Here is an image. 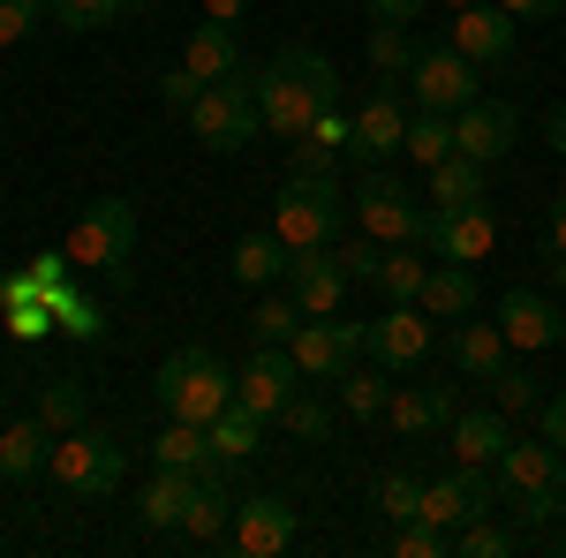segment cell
Instances as JSON below:
<instances>
[{
	"mask_svg": "<svg viewBox=\"0 0 566 558\" xmlns=\"http://www.w3.org/2000/svg\"><path fill=\"white\" fill-rule=\"evenodd\" d=\"M258 84V114L272 136H303L325 106H340V69L317 45H280L264 69H250Z\"/></svg>",
	"mask_w": 566,
	"mask_h": 558,
	"instance_id": "cell-1",
	"label": "cell"
},
{
	"mask_svg": "<svg viewBox=\"0 0 566 558\" xmlns=\"http://www.w3.org/2000/svg\"><path fill=\"white\" fill-rule=\"evenodd\" d=\"M151 392H159V408L181 415V423H212L219 408H234V370L219 362L212 347H175V355L159 362Z\"/></svg>",
	"mask_w": 566,
	"mask_h": 558,
	"instance_id": "cell-2",
	"label": "cell"
},
{
	"mask_svg": "<svg viewBox=\"0 0 566 558\" xmlns=\"http://www.w3.org/2000/svg\"><path fill=\"white\" fill-rule=\"evenodd\" d=\"M340 219H348V204H340L333 173H287L280 197H272V234L287 250H333Z\"/></svg>",
	"mask_w": 566,
	"mask_h": 558,
	"instance_id": "cell-3",
	"label": "cell"
},
{
	"mask_svg": "<svg viewBox=\"0 0 566 558\" xmlns=\"http://www.w3.org/2000/svg\"><path fill=\"white\" fill-rule=\"evenodd\" d=\"M45 468H53V483L69 498H114L122 491V468H129V445L98 423H76V430H61V445H53Z\"/></svg>",
	"mask_w": 566,
	"mask_h": 558,
	"instance_id": "cell-4",
	"label": "cell"
},
{
	"mask_svg": "<svg viewBox=\"0 0 566 558\" xmlns=\"http://www.w3.org/2000/svg\"><path fill=\"white\" fill-rule=\"evenodd\" d=\"M181 122H189V136H197L205 151H242V144H258L264 114H258V84H250V69L227 76V84H205V91H197V106H189Z\"/></svg>",
	"mask_w": 566,
	"mask_h": 558,
	"instance_id": "cell-5",
	"label": "cell"
},
{
	"mask_svg": "<svg viewBox=\"0 0 566 558\" xmlns=\"http://www.w3.org/2000/svg\"><path fill=\"white\" fill-rule=\"evenodd\" d=\"M69 257L98 264V272L114 280V295H122V287H129V257H136V204L129 197H98V204H84L76 234H69Z\"/></svg>",
	"mask_w": 566,
	"mask_h": 558,
	"instance_id": "cell-6",
	"label": "cell"
},
{
	"mask_svg": "<svg viewBox=\"0 0 566 558\" xmlns=\"http://www.w3.org/2000/svg\"><path fill=\"white\" fill-rule=\"evenodd\" d=\"M423 212L431 204H416V189L400 181V173H386V167H370L363 173V189H355V219H363V234L370 242H423Z\"/></svg>",
	"mask_w": 566,
	"mask_h": 558,
	"instance_id": "cell-7",
	"label": "cell"
},
{
	"mask_svg": "<svg viewBox=\"0 0 566 558\" xmlns=\"http://www.w3.org/2000/svg\"><path fill=\"white\" fill-rule=\"evenodd\" d=\"M408 98H416L423 114H461L469 98H483V69L461 45H423L416 69H408Z\"/></svg>",
	"mask_w": 566,
	"mask_h": 558,
	"instance_id": "cell-8",
	"label": "cell"
},
{
	"mask_svg": "<svg viewBox=\"0 0 566 558\" xmlns=\"http://www.w3.org/2000/svg\"><path fill=\"white\" fill-rule=\"evenodd\" d=\"M423 250H431V264H483L499 250V212L491 204H431Z\"/></svg>",
	"mask_w": 566,
	"mask_h": 558,
	"instance_id": "cell-9",
	"label": "cell"
},
{
	"mask_svg": "<svg viewBox=\"0 0 566 558\" xmlns=\"http://www.w3.org/2000/svg\"><path fill=\"white\" fill-rule=\"evenodd\" d=\"M491 498H499V475L483 468V461H461L453 475H438V483H423V514L416 520H431V528H469L476 514H491Z\"/></svg>",
	"mask_w": 566,
	"mask_h": 558,
	"instance_id": "cell-10",
	"label": "cell"
},
{
	"mask_svg": "<svg viewBox=\"0 0 566 558\" xmlns=\"http://www.w3.org/2000/svg\"><path fill=\"white\" fill-rule=\"evenodd\" d=\"M303 392V362H295V347L280 340H258V362L234 378V400L250 408V415H264V423H280V408Z\"/></svg>",
	"mask_w": 566,
	"mask_h": 558,
	"instance_id": "cell-11",
	"label": "cell"
},
{
	"mask_svg": "<svg viewBox=\"0 0 566 558\" xmlns=\"http://www.w3.org/2000/svg\"><path fill=\"white\" fill-rule=\"evenodd\" d=\"M295 506L287 498H272V491H250V498H234V528H227V544L242 558H272V551H287L295 544Z\"/></svg>",
	"mask_w": 566,
	"mask_h": 558,
	"instance_id": "cell-12",
	"label": "cell"
},
{
	"mask_svg": "<svg viewBox=\"0 0 566 558\" xmlns=\"http://www.w3.org/2000/svg\"><path fill=\"white\" fill-rule=\"evenodd\" d=\"M348 264H340V250H295L287 257V295H295V309L303 317H340V302H348Z\"/></svg>",
	"mask_w": 566,
	"mask_h": 558,
	"instance_id": "cell-13",
	"label": "cell"
},
{
	"mask_svg": "<svg viewBox=\"0 0 566 558\" xmlns=\"http://www.w3.org/2000/svg\"><path fill=\"white\" fill-rule=\"evenodd\" d=\"M400 144H408V106H400L392 91H370V98L348 114V159H363V167H386Z\"/></svg>",
	"mask_w": 566,
	"mask_h": 558,
	"instance_id": "cell-14",
	"label": "cell"
},
{
	"mask_svg": "<svg viewBox=\"0 0 566 558\" xmlns=\"http://www.w3.org/2000/svg\"><path fill=\"white\" fill-rule=\"evenodd\" d=\"M363 333L370 325H340V317H303V333H295V362H303V378H325V386H340V370H348L355 355H363Z\"/></svg>",
	"mask_w": 566,
	"mask_h": 558,
	"instance_id": "cell-15",
	"label": "cell"
},
{
	"mask_svg": "<svg viewBox=\"0 0 566 558\" xmlns=\"http://www.w3.org/2000/svg\"><path fill=\"white\" fill-rule=\"evenodd\" d=\"M446 45H461L476 69H506V61H514V15H506L499 0L453 8V23H446Z\"/></svg>",
	"mask_w": 566,
	"mask_h": 558,
	"instance_id": "cell-16",
	"label": "cell"
},
{
	"mask_svg": "<svg viewBox=\"0 0 566 558\" xmlns=\"http://www.w3.org/2000/svg\"><path fill=\"white\" fill-rule=\"evenodd\" d=\"M514 136H522V114L499 106V98H469V106L453 114V151H469L476 167H499V159L514 151Z\"/></svg>",
	"mask_w": 566,
	"mask_h": 558,
	"instance_id": "cell-17",
	"label": "cell"
},
{
	"mask_svg": "<svg viewBox=\"0 0 566 558\" xmlns=\"http://www.w3.org/2000/svg\"><path fill=\"white\" fill-rule=\"evenodd\" d=\"M370 347V362H386V370H416L423 355H431V317H423V302H392L386 317L363 333Z\"/></svg>",
	"mask_w": 566,
	"mask_h": 558,
	"instance_id": "cell-18",
	"label": "cell"
},
{
	"mask_svg": "<svg viewBox=\"0 0 566 558\" xmlns=\"http://www.w3.org/2000/svg\"><path fill=\"white\" fill-rule=\"evenodd\" d=\"M499 333H506V347H559L566 340V309L552 295L506 287V302H499Z\"/></svg>",
	"mask_w": 566,
	"mask_h": 558,
	"instance_id": "cell-19",
	"label": "cell"
},
{
	"mask_svg": "<svg viewBox=\"0 0 566 558\" xmlns=\"http://www.w3.org/2000/svg\"><path fill=\"white\" fill-rule=\"evenodd\" d=\"M491 475H499L506 498H528V491H544V483H559V475H566V453L552 445V438H514V445L491 461Z\"/></svg>",
	"mask_w": 566,
	"mask_h": 558,
	"instance_id": "cell-20",
	"label": "cell"
},
{
	"mask_svg": "<svg viewBox=\"0 0 566 558\" xmlns=\"http://www.w3.org/2000/svg\"><path fill=\"white\" fill-rule=\"evenodd\" d=\"M234 461H205L197 468V506H189V520H181V536H197V544H227V528H234Z\"/></svg>",
	"mask_w": 566,
	"mask_h": 558,
	"instance_id": "cell-21",
	"label": "cell"
},
{
	"mask_svg": "<svg viewBox=\"0 0 566 558\" xmlns=\"http://www.w3.org/2000/svg\"><path fill=\"white\" fill-rule=\"evenodd\" d=\"M453 415H461V408H453V386H400L386 400L392 438H431V430H446Z\"/></svg>",
	"mask_w": 566,
	"mask_h": 558,
	"instance_id": "cell-22",
	"label": "cell"
},
{
	"mask_svg": "<svg viewBox=\"0 0 566 558\" xmlns=\"http://www.w3.org/2000/svg\"><path fill=\"white\" fill-rule=\"evenodd\" d=\"M181 69L197 76V84H227V76H242V45H234V23H197L189 31V53H181Z\"/></svg>",
	"mask_w": 566,
	"mask_h": 558,
	"instance_id": "cell-23",
	"label": "cell"
},
{
	"mask_svg": "<svg viewBox=\"0 0 566 558\" xmlns=\"http://www.w3.org/2000/svg\"><path fill=\"white\" fill-rule=\"evenodd\" d=\"M423 317L431 325H461L469 309H476V272L469 264H431V280H423Z\"/></svg>",
	"mask_w": 566,
	"mask_h": 558,
	"instance_id": "cell-24",
	"label": "cell"
},
{
	"mask_svg": "<svg viewBox=\"0 0 566 558\" xmlns=\"http://www.w3.org/2000/svg\"><path fill=\"white\" fill-rule=\"evenodd\" d=\"M446 438H453V461H483V468H491V461L514 445V430H506V415H499V408L453 415V423H446Z\"/></svg>",
	"mask_w": 566,
	"mask_h": 558,
	"instance_id": "cell-25",
	"label": "cell"
},
{
	"mask_svg": "<svg viewBox=\"0 0 566 558\" xmlns=\"http://www.w3.org/2000/svg\"><path fill=\"white\" fill-rule=\"evenodd\" d=\"M287 257H295V250H287L272 227H258V234H242V242H234L227 272H234L242 287H272V280H287Z\"/></svg>",
	"mask_w": 566,
	"mask_h": 558,
	"instance_id": "cell-26",
	"label": "cell"
},
{
	"mask_svg": "<svg viewBox=\"0 0 566 558\" xmlns=\"http://www.w3.org/2000/svg\"><path fill=\"white\" fill-rule=\"evenodd\" d=\"M197 506V468H159L144 483V528H181Z\"/></svg>",
	"mask_w": 566,
	"mask_h": 558,
	"instance_id": "cell-27",
	"label": "cell"
},
{
	"mask_svg": "<svg viewBox=\"0 0 566 558\" xmlns=\"http://www.w3.org/2000/svg\"><path fill=\"white\" fill-rule=\"evenodd\" d=\"M446 355H453V370H461V378H476V386H491V378L506 370V333H499V325H461Z\"/></svg>",
	"mask_w": 566,
	"mask_h": 558,
	"instance_id": "cell-28",
	"label": "cell"
},
{
	"mask_svg": "<svg viewBox=\"0 0 566 558\" xmlns=\"http://www.w3.org/2000/svg\"><path fill=\"white\" fill-rule=\"evenodd\" d=\"M340 151H348V114L325 106V114L295 136V173H333V167H340Z\"/></svg>",
	"mask_w": 566,
	"mask_h": 558,
	"instance_id": "cell-29",
	"label": "cell"
},
{
	"mask_svg": "<svg viewBox=\"0 0 566 558\" xmlns=\"http://www.w3.org/2000/svg\"><path fill=\"white\" fill-rule=\"evenodd\" d=\"M45 461H53V430L45 423H8L0 430V475H8V483H31Z\"/></svg>",
	"mask_w": 566,
	"mask_h": 558,
	"instance_id": "cell-30",
	"label": "cell"
},
{
	"mask_svg": "<svg viewBox=\"0 0 566 558\" xmlns=\"http://www.w3.org/2000/svg\"><path fill=\"white\" fill-rule=\"evenodd\" d=\"M386 378H392L386 362H370V370H355V362H348V370H340V408H348L355 423H378V415H386V400H392Z\"/></svg>",
	"mask_w": 566,
	"mask_h": 558,
	"instance_id": "cell-31",
	"label": "cell"
},
{
	"mask_svg": "<svg viewBox=\"0 0 566 558\" xmlns=\"http://www.w3.org/2000/svg\"><path fill=\"white\" fill-rule=\"evenodd\" d=\"M205 430H212V453H219V461H250V453L264 445V415H250L242 400H234V408H219Z\"/></svg>",
	"mask_w": 566,
	"mask_h": 558,
	"instance_id": "cell-32",
	"label": "cell"
},
{
	"mask_svg": "<svg viewBox=\"0 0 566 558\" xmlns=\"http://www.w3.org/2000/svg\"><path fill=\"white\" fill-rule=\"evenodd\" d=\"M483 173L491 167H476L469 151H446L431 167V204H483Z\"/></svg>",
	"mask_w": 566,
	"mask_h": 558,
	"instance_id": "cell-33",
	"label": "cell"
},
{
	"mask_svg": "<svg viewBox=\"0 0 566 558\" xmlns=\"http://www.w3.org/2000/svg\"><path fill=\"white\" fill-rule=\"evenodd\" d=\"M151 461H159V468H205V461H212V430L175 415V423L151 438Z\"/></svg>",
	"mask_w": 566,
	"mask_h": 558,
	"instance_id": "cell-34",
	"label": "cell"
},
{
	"mask_svg": "<svg viewBox=\"0 0 566 558\" xmlns=\"http://www.w3.org/2000/svg\"><path fill=\"white\" fill-rule=\"evenodd\" d=\"M39 423L53 430V438H61V430H76V423H91V386H84V378H45Z\"/></svg>",
	"mask_w": 566,
	"mask_h": 558,
	"instance_id": "cell-35",
	"label": "cell"
},
{
	"mask_svg": "<svg viewBox=\"0 0 566 558\" xmlns=\"http://www.w3.org/2000/svg\"><path fill=\"white\" fill-rule=\"evenodd\" d=\"M423 280H431V257H416V242H392L386 264H378L386 302H416V295H423Z\"/></svg>",
	"mask_w": 566,
	"mask_h": 558,
	"instance_id": "cell-36",
	"label": "cell"
},
{
	"mask_svg": "<svg viewBox=\"0 0 566 558\" xmlns=\"http://www.w3.org/2000/svg\"><path fill=\"white\" fill-rule=\"evenodd\" d=\"M370 506L386 514V528H400V520H416V514H423V483H416L408 468H386L378 483H370Z\"/></svg>",
	"mask_w": 566,
	"mask_h": 558,
	"instance_id": "cell-37",
	"label": "cell"
},
{
	"mask_svg": "<svg viewBox=\"0 0 566 558\" xmlns=\"http://www.w3.org/2000/svg\"><path fill=\"white\" fill-rule=\"evenodd\" d=\"M363 53H370V69H378V76H408V69H416V53H423V45L408 39V23H378V31H370V45H363Z\"/></svg>",
	"mask_w": 566,
	"mask_h": 558,
	"instance_id": "cell-38",
	"label": "cell"
},
{
	"mask_svg": "<svg viewBox=\"0 0 566 558\" xmlns=\"http://www.w3.org/2000/svg\"><path fill=\"white\" fill-rule=\"evenodd\" d=\"M333 423H340V415H333L317 392H295V400L280 408V430H287V438H303V445H325V438H333Z\"/></svg>",
	"mask_w": 566,
	"mask_h": 558,
	"instance_id": "cell-39",
	"label": "cell"
},
{
	"mask_svg": "<svg viewBox=\"0 0 566 558\" xmlns=\"http://www.w3.org/2000/svg\"><path fill=\"white\" fill-rule=\"evenodd\" d=\"M400 151H408L416 167H438V159L453 151V114H416V122H408V144H400Z\"/></svg>",
	"mask_w": 566,
	"mask_h": 558,
	"instance_id": "cell-40",
	"label": "cell"
},
{
	"mask_svg": "<svg viewBox=\"0 0 566 558\" xmlns=\"http://www.w3.org/2000/svg\"><path fill=\"white\" fill-rule=\"evenodd\" d=\"M250 333H258V340H295V333H303V309H295V295H264L258 309H250Z\"/></svg>",
	"mask_w": 566,
	"mask_h": 558,
	"instance_id": "cell-41",
	"label": "cell"
},
{
	"mask_svg": "<svg viewBox=\"0 0 566 558\" xmlns=\"http://www.w3.org/2000/svg\"><path fill=\"white\" fill-rule=\"evenodd\" d=\"M53 317H61V333H76L84 347L106 340V317H98V302H84L76 287H61V295H53Z\"/></svg>",
	"mask_w": 566,
	"mask_h": 558,
	"instance_id": "cell-42",
	"label": "cell"
},
{
	"mask_svg": "<svg viewBox=\"0 0 566 558\" xmlns=\"http://www.w3.org/2000/svg\"><path fill=\"white\" fill-rule=\"evenodd\" d=\"M491 408L514 423V415H528V408H544V392H536V378H528V370H514V362H506V370L491 378Z\"/></svg>",
	"mask_w": 566,
	"mask_h": 558,
	"instance_id": "cell-43",
	"label": "cell"
},
{
	"mask_svg": "<svg viewBox=\"0 0 566 558\" xmlns=\"http://www.w3.org/2000/svg\"><path fill=\"white\" fill-rule=\"evenodd\" d=\"M453 551L461 558H506L514 551V528H499L491 514H476L469 528H453Z\"/></svg>",
	"mask_w": 566,
	"mask_h": 558,
	"instance_id": "cell-44",
	"label": "cell"
},
{
	"mask_svg": "<svg viewBox=\"0 0 566 558\" xmlns=\"http://www.w3.org/2000/svg\"><path fill=\"white\" fill-rule=\"evenodd\" d=\"M446 551H453V536L431 528V520H400L392 528V558H446Z\"/></svg>",
	"mask_w": 566,
	"mask_h": 558,
	"instance_id": "cell-45",
	"label": "cell"
},
{
	"mask_svg": "<svg viewBox=\"0 0 566 558\" xmlns=\"http://www.w3.org/2000/svg\"><path fill=\"white\" fill-rule=\"evenodd\" d=\"M122 8H129V0H53V23H69V31H106V23H122Z\"/></svg>",
	"mask_w": 566,
	"mask_h": 558,
	"instance_id": "cell-46",
	"label": "cell"
},
{
	"mask_svg": "<svg viewBox=\"0 0 566 558\" xmlns=\"http://www.w3.org/2000/svg\"><path fill=\"white\" fill-rule=\"evenodd\" d=\"M506 506H514V514H522L528 528L559 520V514H566V475H559V483H544V491H528V498H506Z\"/></svg>",
	"mask_w": 566,
	"mask_h": 558,
	"instance_id": "cell-47",
	"label": "cell"
},
{
	"mask_svg": "<svg viewBox=\"0 0 566 558\" xmlns=\"http://www.w3.org/2000/svg\"><path fill=\"white\" fill-rule=\"evenodd\" d=\"M39 31V0H0V45H23Z\"/></svg>",
	"mask_w": 566,
	"mask_h": 558,
	"instance_id": "cell-48",
	"label": "cell"
},
{
	"mask_svg": "<svg viewBox=\"0 0 566 558\" xmlns=\"http://www.w3.org/2000/svg\"><path fill=\"white\" fill-rule=\"evenodd\" d=\"M340 264H348V280H370V287H378V264H386V242H370V234H363V242H348V250H340Z\"/></svg>",
	"mask_w": 566,
	"mask_h": 558,
	"instance_id": "cell-49",
	"label": "cell"
},
{
	"mask_svg": "<svg viewBox=\"0 0 566 558\" xmlns=\"http://www.w3.org/2000/svg\"><path fill=\"white\" fill-rule=\"evenodd\" d=\"M197 76H189V69H167V76H159V98H167V106H175V114H189V106H197Z\"/></svg>",
	"mask_w": 566,
	"mask_h": 558,
	"instance_id": "cell-50",
	"label": "cell"
},
{
	"mask_svg": "<svg viewBox=\"0 0 566 558\" xmlns=\"http://www.w3.org/2000/svg\"><path fill=\"white\" fill-rule=\"evenodd\" d=\"M423 8H431V0H370V15H378V23H416Z\"/></svg>",
	"mask_w": 566,
	"mask_h": 558,
	"instance_id": "cell-51",
	"label": "cell"
},
{
	"mask_svg": "<svg viewBox=\"0 0 566 558\" xmlns=\"http://www.w3.org/2000/svg\"><path fill=\"white\" fill-rule=\"evenodd\" d=\"M536 415H544V438H552V445L566 453V392H552V400H544Z\"/></svg>",
	"mask_w": 566,
	"mask_h": 558,
	"instance_id": "cell-52",
	"label": "cell"
},
{
	"mask_svg": "<svg viewBox=\"0 0 566 558\" xmlns=\"http://www.w3.org/2000/svg\"><path fill=\"white\" fill-rule=\"evenodd\" d=\"M499 8H506L514 23H544V15H559L566 0H499Z\"/></svg>",
	"mask_w": 566,
	"mask_h": 558,
	"instance_id": "cell-53",
	"label": "cell"
},
{
	"mask_svg": "<svg viewBox=\"0 0 566 558\" xmlns=\"http://www.w3.org/2000/svg\"><path fill=\"white\" fill-rule=\"evenodd\" d=\"M242 8H250V0H205V15H212V23H242Z\"/></svg>",
	"mask_w": 566,
	"mask_h": 558,
	"instance_id": "cell-54",
	"label": "cell"
},
{
	"mask_svg": "<svg viewBox=\"0 0 566 558\" xmlns=\"http://www.w3.org/2000/svg\"><path fill=\"white\" fill-rule=\"evenodd\" d=\"M544 136H552V151H559V159H566V98H559V106H552V122H544Z\"/></svg>",
	"mask_w": 566,
	"mask_h": 558,
	"instance_id": "cell-55",
	"label": "cell"
},
{
	"mask_svg": "<svg viewBox=\"0 0 566 558\" xmlns=\"http://www.w3.org/2000/svg\"><path fill=\"white\" fill-rule=\"evenodd\" d=\"M552 257H566V204L552 212Z\"/></svg>",
	"mask_w": 566,
	"mask_h": 558,
	"instance_id": "cell-56",
	"label": "cell"
},
{
	"mask_svg": "<svg viewBox=\"0 0 566 558\" xmlns=\"http://www.w3.org/2000/svg\"><path fill=\"white\" fill-rule=\"evenodd\" d=\"M446 8H476V0H446Z\"/></svg>",
	"mask_w": 566,
	"mask_h": 558,
	"instance_id": "cell-57",
	"label": "cell"
},
{
	"mask_svg": "<svg viewBox=\"0 0 566 558\" xmlns=\"http://www.w3.org/2000/svg\"><path fill=\"white\" fill-rule=\"evenodd\" d=\"M559 558H566V528H559Z\"/></svg>",
	"mask_w": 566,
	"mask_h": 558,
	"instance_id": "cell-58",
	"label": "cell"
},
{
	"mask_svg": "<svg viewBox=\"0 0 566 558\" xmlns=\"http://www.w3.org/2000/svg\"><path fill=\"white\" fill-rule=\"evenodd\" d=\"M39 8H53V0H39Z\"/></svg>",
	"mask_w": 566,
	"mask_h": 558,
	"instance_id": "cell-59",
	"label": "cell"
},
{
	"mask_svg": "<svg viewBox=\"0 0 566 558\" xmlns=\"http://www.w3.org/2000/svg\"><path fill=\"white\" fill-rule=\"evenodd\" d=\"M559 204H566V189H559Z\"/></svg>",
	"mask_w": 566,
	"mask_h": 558,
	"instance_id": "cell-60",
	"label": "cell"
}]
</instances>
